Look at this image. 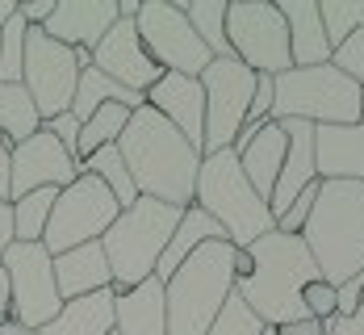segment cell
Segmentation results:
<instances>
[{
  "instance_id": "obj_11",
  "label": "cell",
  "mask_w": 364,
  "mask_h": 335,
  "mask_svg": "<svg viewBox=\"0 0 364 335\" xmlns=\"http://www.w3.org/2000/svg\"><path fill=\"white\" fill-rule=\"evenodd\" d=\"M134 30L143 38L146 55L164 68V72L176 75H193L201 80V72L210 68V46L197 38V30L188 26L181 4L172 0H143L139 13H134Z\"/></svg>"
},
{
  "instance_id": "obj_3",
  "label": "cell",
  "mask_w": 364,
  "mask_h": 335,
  "mask_svg": "<svg viewBox=\"0 0 364 335\" xmlns=\"http://www.w3.org/2000/svg\"><path fill=\"white\" fill-rule=\"evenodd\" d=\"M301 243L318 264L327 285H348L364 272V185L356 181H323L314 214L301 230Z\"/></svg>"
},
{
  "instance_id": "obj_26",
  "label": "cell",
  "mask_w": 364,
  "mask_h": 335,
  "mask_svg": "<svg viewBox=\"0 0 364 335\" xmlns=\"http://www.w3.org/2000/svg\"><path fill=\"white\" fill-rule=\"evenodd\" d=\"M101 105H126V110H139V105H146V97L130 92V88H122V84H113L109 75H101L92 63H88V68H80L75 101H72V110H68V113L80 117V122H88Z\"/></svg>"
},
{
  "instance_id": "obj_45",
  "label": "cell",
  "mask_w": 364,
  "mask_h": 335,
  "mask_svg": "<svg viewBox=\"0 0 364 335\" xmlns=\"http://www.w3.org/2000/svg\"><path fill=\"white\" fill-rule=\"evenodd\" d=\"M9 248H13V206L0 201V260H4Z\"/></svg>"
},
{
  "instance_id": "obj_10",
  "label": "cell",
  "mask_w": 364,
  "mask_h": 335,
  "mask_svg": "<svg viewBox=\"0 0 364 335\" xmlns=\"http://www.w3.org/2000/svg\"><path fill=\"white\" fill-rule=\"evenodd\" d=\"M255 80L259 75L247 63H239L235 55L230 59H210V68L201 72V92H205V143H201V155L235 147L239 130L247 126Z\"/></svg>"
},
{
  "instance_id": "obj_20",
  "label": "cell",
  "mask_w": 364,
  "mask_h": 335,
  "mask_svg": "<svg viewBox=\"0 0 364 335\" xmlns=\"http://www.w3.org/2000/svg\"><path fill=\"white\" fill-rule=\"evenodd\" d=\"M285 126V134H289V151H285V168H281V176H277V188H272V197H268V210H272V226L277 218L289 210V201L297 193H306V188L318 181V168H314V126L310 122H281Z\"/></svg>"
},
{
  "instance_id": "obj_46",
  "label": "cell",
  "mask_w": 364,
  "mask_h": 335,
  "mask_svg": "<svg viewBox=\"0 0 364 335\" xmlns=\"http://www.w3.org/2000/svg\"><path fill=\"white\" fill-rule=\"evenodd\" d=\"M0 335H38V331H34V327H21L17 319H9V314H4V319H0Z\"/></svg>"
},
{
  "instance_id": "obj_1",
  "label": "cell",
  "mask_w": 364,
  "mask_h": 335,
  "mask_svg": "<svg viewBox=\"0 0 364 335\" xmlns=\"http://www.w3.org/2000/svg\"><path fill=\"white\" fill-rule=\"evenodd\" d=\"M117 151L130 168V181L139 188V197H155V201L176 206V210L193 206L201 151L172 122H164L151 105H139L130 113V122L117 139Z\"/></svg>"
},
{
  "instance_id": "obj_16",
  "label": "cell",
  "mask_w": 364,
  "mask_h": 335,
  "mask_svg": "<svg viewBox=\"0 0 364 335\" xmlns=\"http://www.w3.org/2000/svg\"><path fill=\"white\" fill-rule=\"evenodd\" d=\"M146 105L159 113L164 122H172L184 139L201 151V143H205V92H201V80L164 72L151 84Z\"/></svg>"
},
{
  "instance_id": "obj_31",
  "label": "cell",
  "mask_w": 364,
  "mask_h": 335,
  "mask_svg": "<svg viewBox=\"0 0 364 335\" xmlns=\"http://www.w3.org/2000/svg\"><path fill=\"white\" fill-rule=\"evenodd\" d=\"M184 17H188V26L197 30V38L210 46V55L214 59H230V46H226V0H188L181 4Z\"/></svg>"
},
{
  "instance_id": "obj_32",
  "label": "cell",
  "mask_w": 364,
  "mask_h": 335,
  "mask_svg": "<svg viewBox=\"0 0 364 335\" xmlns=\"http://www.w3.org/2000/svg\"><path fill=\"white\" fill-rule=\"evenodd\" d=\"M318 17H323V34L335 50L356 30H364V0H318Z\"/></svg>"
},
{
  "instance_id": "obj_40",
  "label": "cell",
  "mask_w": 364,
  "mask_h": 335,
  "mask_svg": "<svg viewBox=\"0 0 364 335\" xmlns=\"http://www.w3.org/2000/svg\"><path fill=\"white\" fill-rule=\"evenodd\" d=\"M335 294H339V302H335V319L356 314V310H360V294H364V272H360V277H352L348 285H339Z\"/></svg>"
},
{
  "instance_id": "obj_18",
  "label": "cell",
  "mask_w": 364,
  "mask_h": 335,
  "mask_svg": "<svg viewBox=\"0 0 364 335\" xmlns=\"http://www.w3.org/2000/svg\"><path fill=\"white\" fill-rule=\"evenodd\" d=\"M230 151L239 155V168H243V176L252 181V188L268 201L272 188H277L281 168H285V151H289L285 126H281V122H264L259 130H243Z\"/></svg>"
},
{
  "instance_id": "obj_22",
  "label": "cell",
  "mask_w": 364,
  "mask_h": 335,
  "mask_svg": "<svg viewBox=\"0 0 364 335\" xmlns=\"http://www.w3.org/2000/svg\"><path fill=\"white\" fill-rule=\"evenodd\" d=\"M55 285H59V298L63 302L113 289V272H109V260H105V248L101 243H84V248H72V252L55 256Z\"/></svg>"
},
{
  "instance_id": "obj_39",
  "label": "cell",
  "mask_w": 364,
  "mask_h": 335,
  "mask_svg": "<svg viewBox=\"0 0 364 335\" xmlns=\"http://www.w3.org/2000/svg\"><path fill=\"white\" fill-rule=\"evenodd\" d=\"M42 130L59 143V147L68 151L75 159V147H80V117H72V113H59V117H50V122H42ZM80 164V159H75Z\"/></svg>"
},
{
  "instance_id": "obj_49",
  "label": "cell",
  "mask_w": 364,
  "mask_h": 335,
  "mask_svg": "<svg viewBox=\"0 0 364 335\" xmlns=\"http://www.w3.org/2000/svg\"><path fill=\"white\" fill-rule=\"evenodd\" d=\"M360 310H364V294H360Z\"/></svg>"
},
{
  "instance_id": "obj_47",
  "label": "cell",
  "mask_w": 364,
  "mask_h": 335,
  "mask_svg": "<svg viewBox=\"0 0 364 335\" xmlns=\"http://www.w3.org/2000/svg\"><path fill=\"white\" fill-rule=\"evenodd\" d=\"M17 17V0H0V30Z\"/></svg>"
},
{
  "instance_id": "obj_6",
  "label": "cell",
  "mask_w": 364,
  "mask_h": 335,
  "mask_svg": "<svg viewBox=\"0 0 364 335\" xmlns=\"http://www.w3.org/2000/svg\"><path fill=\"white\" fill-rule=\"evenodd\" d=\"M176 206H164L155 197H139L134 206H126L117 214V223L105 230L101 248H105V260L113 272V289H130L146 277H155V264L164 256L172 230L181 226Z\"/></svg>"
},
{
  "instance_id": "obj_12",
  "label": "cell",
  "mask_w": 364,
  "mask_h": 335,
  "mask_svg": "<svg viewBox=\"0 0 364 335\" xmlns=\"http://www.w3.org/2000/svg\"><path fill=\"white\" fill-rule=\"evenodd\" d=\"M21 84L34 101L42 122L72 110L75 84H80V55L46 38L42 26L26 30V63H21Z\"/></svg>"
},
{
  "instance_id": "obj_28",
  "label": "cell",
  "mask_w": 364,
  "mask_h": 335,
  "mask_svg": "<svg viewBox=\"0 0 364 335\" xmlns=\"http://www.w3.org/2000/svg\"><path fill=\"white\" fill-rule=\"evenodd\" d=\"M55 197H59V188H34V193L9 201L13 206V243H42Z\"/></svg>"
},
{
  "instance_id": "obj_29",
  "label": "cell",
  "mask_w": 364,
  "mask_h": 335,
  "mask_svg": "<svg viewBox=\"0 0 364 335\" xmlns=\"http://www.w3.org/2000/svg\"><path fill=\"white\" fill-rule=\"evenodd\" d=\"M80 172H88V176H97L101 185L113 193V201L126 210V206H134L139 201V188H134V181H130V168H126V159H122V151H117V143L113 147H101L92 151L84 164H80Z\"/></svg>"
},
{
  "instance_id": "obj_48",
  "label": "cell",
  "mask_w": 364,
  "mask_h": 335,
  "mask_svg": "<svg viewBox=\"0 0 364 335\" xmlns=\"http://www.w3.org/2000/svg\"><path fill=\"white\" fill-rule=\"evenodd\" d=\"M0 314H9V272L0 264Z\"/></svg>"
},
{
  "instance_id": "obj_41",
  "label": "cell",
  "mask_w": 364,
  "mask_h": 335,
  "mask_svg": "<svg viewBox=\"0 0 364 335\" xmlns=\"http://www.w3.org/2000/svg\"><path fill=\"white\" fill-rule=\"evenodd\" d=\"M55 4H59V0H21V4H17V13H21V21H26V26H46V21H50V13H55Z\"/></svg>"
},
{
  "instance_id": "obj_25",
  "label": "cell",
  "mask_w": 364,
  "mask_h": 335,
  "mask_svg": "<svg viewBox=\"0 0 364 335\" xmlns=\"http://www.w3.org/2000/svg\"><path fill=\"white\" fill-rule=\"evenodd\" d=\"M214 239H226V230H222L205 210H197V206H188L181 214V226L172 230V239H168V248H164V256H159V264H155V277L159 281H168L176 268H181L201 243H214ZM230 243V239H226Z\"/></svg>"
},
{
  "instance_id": "obj_42",
  "label": "cell",
  "mask_w": 364,
  "mask_h": 335,
  "mask_svg": "<svg viewBox=\"0 0 364 335\" xmlns=\"http://www.w3.org/2000/svg\"><path fill=\"white\" fill-rule=\"evenodd\" d=\"M0 201H13V143L0 134Z\"/></svg>"
},
{
  "instance_id": "obj_30",
  "label": "cell",
  "mask_w": 364,
  "mask_h": 335,
  "mask_svg": "<svg viewBox=\"0 0 364 335\" xmlns=\"http://www.w3.org/2000/svg\"><path fill=\"white\" fill-rule=\"evenodd\" d=\"M130 113H134V110H126V105H101L88 122H80V147H75V159L84 164L92 151L113 147V143L122 139V130H126Z\"/></svg>"
},
{
  "instance_id": "obj_37",
  "label": "cell",
  "mask_w": 364,
  "mask_h": 335,
  "mask_svg": "<svg viewBox=\"0 0 364 335\" xmlns=\"http://www.w3.org/2000/svg\"><path fill=\"white\" fill-rule=\"evenodd\" d=\"M335 302H339V294H335V285H327L323 277H314V281L301 289L306 319H314V323H327V319H335Z\"/></svg>"
},
{
  "instance_id": "obj_7",
  "label": "cell",
  "mask_w": 364,
  "mask_h": 335,
  "mask_svg": "<svg viewBox=\"0 0 364 335\" xmlns=\"http://www.w3.org/2000/svg\"><path fill=\"white\" fill-rule=\"evenodd\" d=\"M364 92L339 68H289L277 75L272 122H310V126H352L360 122Z\"/></svg>"
},
{
  "instance_id": "obj_17",
  "label": "cell",
  "mask_w": 364,
  "mask_h": 335,
  "mask_svg": "<svg viewBox=\"0 0 364 335\" xmlns=\"http://www.w3.org/2000/svg\"><path fill=\"white\" fill-rule=\"evenodd\" d=\"M113 21H117V0H59L42 30L68 50H97Z\"/></svg>"
},
{
  "instance_id": "obj_2",
  "label": "cell",
  "mask_w": 364,
  "mask_h": 335,
  "mask_svg": "<svg viewBox=\"0 0 364 335\" xmlns=\"http://www.w3.org/2000/svg\"><path fill=\"white\" fill-rule=\"evenodd\" d=\"M247 256H252V272L235 281V294L252 306L264 327L301 323L306 319L301 289L318 277V264L301 243V235L268 230L247 248Z\"/></svg>"
},
{
  "instance_id": "obj_13",
  "label": "cell",
  "mask_w": 364,
  "mask_h": 335,
  "mask_svg": "<svg viewBox=\"0 0 364 335\" xmlns=\"http://www.w3.org/2000/svg\"><path fill=\"white\" fill-rule=\"evenodd\" d=\"M0 264L9 272V319L42 331L63 306L55 285V256L42 243H13Z\"/></svg>"
},
{
  "instance_id": "obj_23",
  "label": "cell",
  "mask_w": 364,
  "mask_h": 335,
  "mask_svg": "<svg viewBox=\"0 0 364 335\" xmlns=\"http://www.w3.org/2000/svg\"><path fill=\"white\" fill-rule=\"evenodd\" d=\"M285 30H289V55L293 68H323L331 63V42L323 34L318 0H277Z\"/></svg>"
},
{
  "instance_id": "obj_34",
  "label": "cell",
  "mask_w": 364,
  "mask_h": 335,
  "mask_svg": "<svg viewBox=\"0 0 364 335\" xmlns=\"http://www.w3.org/2000/svg\"><path fill=\"white\" fill-rule=\"evenodd\" d=\"M205 335H264V323L255 319V310L239 298V294H230Z\"/></svg>"
},
{
  "instance_id": "obj_43",
  "label": "cell",
  "mask_w": 364,
  "mask_h": 335,
  "mask_svg": "<svg viewBox=\"0 0 364 335\" xmlns=\"http://www.w3.org/2000/svg\"><path fill=\"white\" fill-rule=\"evenodd\" d=\"M323 335H364V310L348 314V319H327Z\"/></svg>"
},
{
  "instance_id": "obj_19",
  "label": "cell",
  "mask_w": 364,
  "mask_h": 335,
  "mask_svg": "<svg viewBox=\"0 0 364 335\" xmlns=\"http://www.w3.org/2000/svg\"><path fill=\"white\" fill-rule=\"evenodd\" d=\"M314 168H318V181L364 185V122L314 126Z\"/></svg>"
},
{
  "instance_id": "obj_4",
  "label": "cell",
  "mask_w": 364,
  "mask_h": 335,
  "mask_svg": "<svg viewBox=\"0 0 364 335\" xmlns=\"http://www.w3.org/2000/svg\"><path fill=\"white\" fill-rule=\"evenodd\" d=\"M235 256L239 248L214 239L201 243L188 260L164 281V302H168V335H205L218 319L226 298L235 294Z\"/></svg>"
},
{
  "instance_id": "obj_5",
  "label": "cell",
  "mask_w": 364,
  "mask_h": 335,
  "mask_svg": "<svg viewBox=\"0 0 364 335\" xmlns=\"http://www.w3.org/2000/svg\"><path fill=\"white\" fill-rule=\"evenodd\" d=\"M193 206L205 210V214L226 230V239H230L239 252H247L259 235L272 230V210H268V201L252 188V181L243 176L235 151L201 155Z\"/></svg>"
},
{
  "instance_id": "obj_36",
  "label": "cell",
  "mask_w": 364,
  "mask_h": 335,
  "mask_svg": "<svg viewBox=\"0 0 364 335\" xmlns=\"http://www.w3.org/2000/svg\"><path fill=\"white\" fill-rule=\"evenodd\" d=\"M318 185H323V181H314V185L306 188V193H297V197L289 201V210L277 218V226H272V230H281V235H301V230H306V223H310V214H314Z\"/></svg>"
},
{
  "instance_id": "obj_8",
  "label": "cell",
  "mask_w": 364,
  "mask_h": 335,
  "mask_svg": "<svg viewBox=\"0 0 364 335\" xmlns=\"http://www.w3.org/2000/svg\"><path fill=\"white\" fill-rule=\"evenodd\" d=\"M122 206L113 201V193L97 176L80 172L72 185L55 197V210H50V223H46V235H42V248L50 256H63L72 248H84V243H101L105 230L117 223Z\"/></svg>"
},
{
  "instance_id": "obj_44",
  "label": "cell",
  "mask_w": 364,
  "mask_h": 335,
  "mask_svg": "<svg viewBox=\"0 0 364 335\" xmlns=\"http://www.w3.org/2000/svg\"><path fill=\"white\" fill-rule=\"evenodd\" d=\"M264 335H323V323L301 319V323H285V327H264Z\"/></svg>"
},
{
  "instance_id": "obj_27",
  "label": "cell",
  "mask_w": 364,
  "mask_h": 335,
  "mask_svg": "<svg viewBox=\"0 0 364 335\" xmlns=\"http://www.w3.org/2000/svg\"><path fill=\"white\" fill-rule=\"evenodd\" d=\"M38 130H42V117H38L26 84H0V134L17 147Z\"/></svg>"
},
{
  "instance_id": "obj_24",
  "label": "cell",
  "mask_w": 364,
  "mask_h": 335,
  "mask_svg": "<svg viewBox=\"0 0 364 335\" xmlns=\"http://www.w3.org/2000/svg\"><path fill=\"white\" fill-rule=\"evenodd\" d=\"M38 335H113V289L63 302Z\"/></svg>"
},
{
  "instance_id": "obj_21",
  "label": "cell",
  "mask_w": 364,
  "mask_h": 335,
  "mask_svg": "<svg viewBox=\"0 0 364 335\" xmlns=\"http://www.w3.org/2000/svg\"><path fill=\"white\" fill-rule=\"evenodd\" d=\"M113 335H168V302L159 277L113 289Z\"/></svg>"
},
{
  "instance_id": "obj_33",
  "label": "cell",
  "mask_w": 364,
  "mask_h": 335,
  "mask_svg": "<svg viewBox=\"0 0 364 335\" xmlns=\"http://www.w3.org/2000/svg\"><path fill=\"white\" fill-rule=\"evenodd\" d=\"M26 21L21 13L0 30V84H21V63H26Z\"/></svg>"
},
{
  "instance_id": "obj_9",
  "label": "cell",
  "mask_w": 364,
  "mask_h": 335,
  "mask_svg": "<svg viewBox=\"0 0 364 335\" xmlns=\"http://www.w3.org/2000/svg\"><path fill=\"white\" fill-rule=\"evenodd\" d=\"M226 46L255 75H285L293 68L289 30L272 0H239L226 9Z\"/></svg>"
},
{
  "instance_id": "obj_35",
  "label": "cell",
  "mask_w": 364,
  "mask_h": 335,
  "mask_svg": "<svg viewBox=\"0 0 364 335\" xmlns=\"http://www.w3.org/2000/svg\"><path fill=\"white\" fill-rule=\"evenodd\" d=\"M331 68H339V72H343L364 92V30H356L343 46H335V50H331Z\"/></svg>"
},
{
  "instance_id": "obj_15",
  "label": "cell",
  "mask_w": 364,
  "mask_h": 335,
  "mask_svg": "<svg viewBox=\"0 0 364 335\" xmlns=\"http://www.w3.org/2000/svg\"><path fill=\"white\" fill-rule=\"evenodd\" d=\"M75 176H80V164L46 130H38L26 143L13 147V197H26L34 188H59L63 193Z\"/></svg>"
},
{
  "instance_id": "obj_38",
  "label": "cell",
  "mask_w": 364,
  "mask_h": 335,
  "mask_svg": "<svg viewBox=\"0 0 364 335\" xmlns=\"http://www.w3.org/2000/svg\"><path fill=\"white\" fill-rule=\"evenodd\" d=\"M272 101H277V80L272 75H259L255 80V97H252V110H247V126L243 130H259L264 122H272ZM239 130V134H243Z\"/></svg>"
},
{
  "instance_id": "obj_14",
  "label": "cell",
  "mask_w": 364,
  "mask_h": 335,
  "mask_svg": "<svg viewBox=\"0 0 364 335\" xmlns=\"http://www.w3.org/2000/svg\"><path fill=\"white\" fill-rule=\"evenodd\" d=\"M92 68L101 75H109L113 84L139 92V97H146L151 84L164 75V68L146 55L143 38L134 30V17H117V21H113V30L101 38L97 50H92Z\"/></svg>"
}]
</instances>
